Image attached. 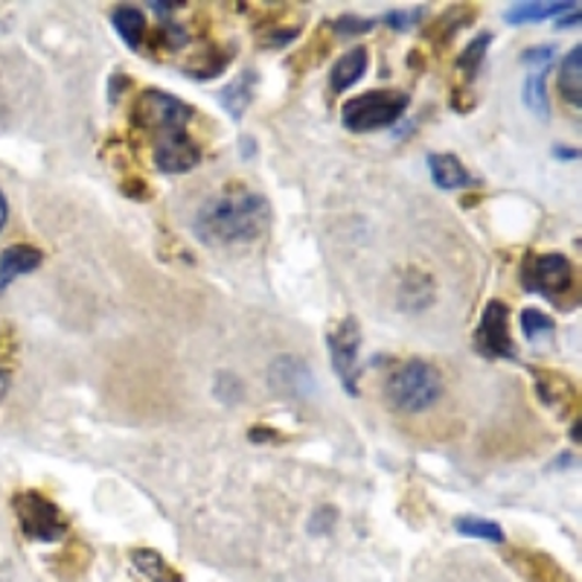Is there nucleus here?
Wrapping results in <instances>:
<instances>
[{"label":"nucleus","mask_w":582,"mask_h":582,"mask_svg":"<svg viewBox=\"0 0 582 582\" xmlns=\"http://www.w3.org/2000/svg\"><path fill=\"white\" fill-rule=\"evenodd\" d=\"M524 65H539V68H550L554 61V47H533V50L522 53Z\"/></svg>","instance_id":"26"},{"label":"nucleus","mask_w":582,"mask_h":582,"mask_svg":"<svg viewBox=\"0 0 582 582\" xmlns=\"http://www.w3.org/2000/svg\"><path fill=\"white\" fill-rule=\"evenodd\" d=\"M385 394L396 411L422 414L443 396V376L429 361H405L391 373Z\"/></svg>","instance_id":"2"},{"label":"nucleus","mask_w":582,"mask_h":582,"mask_svg":"<svg viewBox=\"0 0 582 582\" xmlns=\"http://www.w3.org/2000/svg\"><path fill=\"white\" fill-rule=\"evenodd\" d=\"M368 73V50L364 47H352L344 53L338 65L333 68V91H347Z\"/></svg>","instance_id":"12"},{"label":"nucleus","mask_w":582,"mask_h":582,"mask_svg":"<svg viewBox=\"0 0 582 582\" xmlns=\"http://www.w3.org/2000/svg\"><path fill=\"white\" fill-rule=\"evenodd\" d=\"M475 350L487 359H515L513 338L507 326V306L501 300H492L484 309L478 329H475Z\"/></svg>","instance_id":"8"},{"label":"nucleus","mask_w":582,"mask_h":582,"mask_svg":"<svg viewBox=\"0 0 582 582\" xmlns=\"http://www.w3.org/2000/svg\"><path fill=\"white\" fill-rule=\"evenodd\" d=\"M420 15H422L420 9H417V12H387L385 24L394 26V30H399V33H403V30H411V26L420 21Z\"/></svg>","instance_id":"25"},{"label":"nucleus","mask_w":582,"mask_h":582,"mask_svg":"<svg viewBox=\"0 0 582 582\" xmlns=\"http://www.w3.org/2000/svg\"><path fill=\"white\" fill-rule=\"evenodd\" d=\"M429 170H431V178H434V184L440 189H463V187H469V184H475L469 170H466V166H463L454 154H445V152L431 154Z\"/></svg>","instance_id":"11"},{"label":"nucleus","mask_w":582,"mask_h":582,"mask_svg":"<svg viewBox=\"0 0 582 582\" xmlns=\"http://www.w3.org/2000/svg\"><path fill=\"white\" fill-rule=\"evenodd\" d=\"M158 38H161V42L166 44V47H170V50H181V47H184V44L189 42L187 30H184V26H172V24L163 26Z\"/></svg>","instance_id":"24"},{"label":"nucleus","mask_w":582,"mask_h":582,"mask_svg":"<svg viewBox=\"0 0 582 582\" xmlns=\"http://www.w3.org/2000/svg\"><path fill=\"white\" fill-rule=\"evenodd\" d=\"M114 30L123 35V42L129 44L131 50H138L140 42H143L146 35V15L140 12L138 7H123L117 9L112 15Z\"/></svg>","instance_id":"15"},{"label":"nucleus","mask_w":582,"mask_h":582,"mask_svg":"<svg viewBox=\"0 0 582 582\" xmlns=\"http://www.w3.org/2000/svg\"><path fill=\"white\" fill-rule=\"evenodd\" d=\"M554 321H550L548 315H542V312H536V309H524L522 312V329L527 338H539V335H548L554 333Z\"/></svg>","instance_id":"22"},{"label":"nucleus","mask_w":582,"mask_h":582,"mask_svg":"<svg viewBox=\"0 0 582 582\" xmlns=\"http://www.w3.org/2000/svg\"><path fill=\"white\" fill-rule=\"evenodd\" d=\"M489 44H492V35L480 33L478 38H472L469 47L457 56V68L463 70V77L469 79V82L478 77V70H480V65H484V56H487Z\"/></svg>","instance_id":"20"},{"label":"nucleus","mask_w":582,"mask_h":582,"mask_svg":"<svg viewBox=\"0 0 582 582\" xmlns=\"http://www.w3.org/2000/svg\"><path fill=\"white\" fill-rule=\"evenodd\" d=\"M131 562H135V568H138L140 574L146 577V580L152 582H184L181 580V574L175 571V568L166 562V559L158 554V550L152 548H138L131 550Z\"/></svg>","instance_id":"13"},{"label":"nucleus","mask_w":582,"mask_h":582,"mask_svg":"<svg viewBox=\"0 0 582 582\" xmlns=\"http://www.w3.org/2000/svg\"><path fill=\"white\" fill-rule=\"evenodd\" d=\"M42 266V251H35L33 245H12L0 254V291L12 286L18 277L30 275Z\"/></svg>","instance_id":"10"},{"label":"nucleus","mask_w":582,"mask_h":582,"mask_svg":"<svg viewBox=\"0 0 582 582\" xmlns=\"http://www.w3.org/2000/svg\"><path fill=\"white\" fill-rule=\"evenodd\" d=\"M333 26L338 35H361V33H368V30H373V21H368V18H356V15H341Z\"/></svg>","instance_id":"23"},{"label":"nucleus","mask_w":582,"mask_h":582,"mask_svg":"<svg viewBox=\"0 0 582 582\" xmlns=\"http://www.w3.org/2000/svg\"><path fill=\"white\" fill-rule=\"evenodd\" d=\"M12 510L18 515V524L24 531L26 539L33 542H59L68 531V519L50 498L42 492H21L12 498Z\"/></svg>","instance_id":"4"},{"label":"nucleus","mask_w":582,"mask_h":582,"mask_svg":"<svg viewBox=\"0 0 582 582\" xmlns=\"http://www.w3.org/2000/svg\"><path fill=\"white\" fill-rule=\"evenodd\" d=\"M152 9H161V15H170L175 7H172V3H152Z\"/></svg>","instance_id":"29"},{"label":"nucleus","mask_w":582,"mask_h":582,"mask_svg":"<svg viewBox=\"0 0 582 582\" xmlns=\"http://www.w3.org/2000/svg\"><path fill=\"white\" fill-rule=\"evenodd\" d=\"M9 382H12V379H9V373H7V370H3V368H0V399H3V396H7Z\"/></svg>","instance_id":"27"},{"label":"nucleus","mask_w":582,"mask_h":582,"mask_svg":"<svg viewBox=\"0 0 582 582\" xmlns=\"http://www.w3.org/2000/svg\"><path fill=\"white\" fill-rule=\"evenodd\" d=\"M248 100H251V82L245 77L222 91V103H224V108L231 112L233 120H240L242 112L248 108Z\"/></svg>","instance_id":"21"},{"label":"nucleus","mask_w":582,"mask_h":582,"mask_svg":"<svg viewBox=\"0 0 582 582\" xmlns=\"http://www.w3.org/2000/svg\"><path fill=\"white\" fill-rule=\"evenodd\" d=\"M582 47H574L568 53L562 68H559V91L566 96L568 103L580 108L582 105Z\"/></svg>","instance_id":"14"},{"label":"nucleus","mask_w":582,"mask_h":582,"mask_svg":"<svg viewBox=\"0 0 582 582\" xmlns=\"http://www.w3.org/2000/svg\"><path fill=\"white\" fill-rule=\"evenodd\" d=\"M359 344L361 329L356 317H344L341 324H335L329 333V352H333V368L338 379L347 387V394H359Z\"/></svg>","instance_id":"7"},{"label":"nucleus","mask_w":582,"mask_h":582,"mask_svg":"<svg viewBox=\"0 0 582 582\" xmlns=\"http://www.w3.org/2000/svg\"><path fill=\"white\" fill-rule=\"evenodd\" d=\"M577 7L580 3H519L507 12V21L510 24H531V21H545V18H554Z\"/></svg>","instance_id":"16"},{"label":"nucleus","mask_w":582,"mask_h":582,"mask_svg":"<svg viewBox=\"0 0 582 582\" xmlns=\"http://www.w3.org/2000/svg\"><path fill=\"white\" fill-rule=\"evenodd\" d=\"M403 309H408V312H414V298H420L417 303H420V309H426L434 300V283H431L429 277L422 275V271H408V277H405V286H403Z\"/></svg>","instance_id":"17"},{"label":"nucleus","mask_w":582,"mask_h":582,"mask_svg":"<svg viewBox=\"0 0 582 582\" xmlns=\"http://www.w3.org/2000/svg\"><path fill=\"white\" fill-rule=\"evenodd\" d=\"M405 108H408V96L403 91H368L344 105L341 123L350 131H379L394 126Z\"/></svg>","instance_id":"3"},{"label":"nucleus","mask_w":582,"mask_h":582,"mask_svg":"<svg viewBox=\"0 0 582 582\" xmlns=\"http://www.w3.org/2000/svg\"><path fill=\"white\" fill-rule=\"evenodd\" d=\"M454 527L463 536H472V539H487L501 545L504 542V531H501V524L489 522V519H472V515H463V519H454Z\"/></svg>","instance_id":"19"},{"label":"nucleus","mask_w":582,"mask_h":582,"mask_svg":"<svg viewBox=\"0 0 582 582\" xmlns=\"http://www.w3.org/2000/svg\"><path fill=\"white\" fill-rule=\"evenodd\" d=\"M7 216H9L7 198H3V193H0V231H3V224H7Z\"/></svg>","instance_id":"28"},{"label":"nucleus","mask_w":582,"mask_h":582,"mask_svg":"<svg viewBox=\"0 0 582 582\" xmlns=\"http://www.w3.org/2000/svg\"><path fill=\"white\" fill-rule=\"evenodd\" d=\"M268 222L271 210L266 198L245 187H228L198 210L196 233L207 245H240L263 236Z\"/></svg>","instance_id":"1"},{"label":"nucleus","mask_w":582,"mask_h":582,"mask_svg":"<svg viewBox=\"0 0 582 582\" xmlns=\"http://www.w3.org/2000/svg\"><path fill=\"white\" fill-rule=\"evenodd\" d=\"M198 158H201L198 143L189 138L187 129L170 131V135L154 138V166L161 172H170V175L187 172L196 166Z\"/></svg>","instance_id":"9"},{"label":"nucleus","mask_w":582,"mask_h":582,"mask_svg":"<svg viewBox=\"0 0 582 582\" xmlns=\"http://www.w3.org/2000/svg\"><path fill=\"white\" fill-rule=\"evenodd\" d=\"M189 112L187 103H181L178 96L163 94V91H143L135 103V126L143 129L149 138H161L166 131L187 129Z\"/></svg>","instance_id":"5"},{"label":"nucleus","mask_w":582,"mask_h":582,"mask_svg":"<svg viewBox=\"0 0 582 582\" xmlns=\"http://www.w3.org/2000/svg\"><path fill=\"white\" fill-rule=\"evenodd\" d=\"M550 68H536L524 82V103L533 114L539 117H548V91H545V77H548Z\"/></svg>","instance_id":"18"},{"label":"nucleus","mask_w":582,"mask_h":582,"mask_svg":"<svg viewBox=\"0 0 582 582\" xmlns=\"http://www.w3.org/2000/svg\"><path fill=\"white\" fill-rule=\"evenodd\" d=\"M522 280L536 294L557 300L559 294H568L574 286V266L562 254H545V257L527 259Z\"/></svg>","instance_id":"6"}]
</instances>
